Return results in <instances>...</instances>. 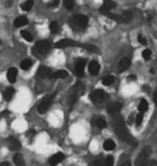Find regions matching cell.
Returning <instances> with one entry per match:
<instances>
[{"label": "cell", "instance_id": "obj_1", "mask_svg": "<svg viewBox=\"0 0 157 166\" xmlns=\"http://www.w3.org/2000/svg\"><path fill=\"white\" fill-rule=\"evenodd\" d=\"M114 130L117 136L123 141L127 142L129 145H136L137 143V140L129 133V130L126 127L125 122H124V119L121 115H116L114 118Z\"/></svg>", "mask_w": 157, "mask_h": 166}, {"label": "cell", "instance_id": "obj_2", "mask_svg": "<svg viewBox=\"0 0 157 166\" xmlns=\"http://www.w3.org/2000/svg\"><path fill=\"white\" fill-rule=\"evenodd\" d=\"M108 97H109V95L102 90H96L90 93V95H89L90 100H92V102L95 105L102 104L103 102H106V100L108 99Z\"/></svg>", "mask_w": 157, "mask_h": 166}, {"label": "cell", "instance_id": "obj_3", "mask_svg": "<svg viewBox=\"0 0 157 166\" xmlns=\"http://www.w3.org/2000/svg\"><path fill=\"white\" fill-rule=\"evenodd\" d=\"M150 154H151V148L145 147L140 152V154L138 155V158H137L135 166H148Z\"/></svg>", "mask_w": 157, "mask_h": 166}, {"label": "cell", "instance_id": "obj_4", "mask_svg": "<svg viewBox=\"0 0 157 166\" xmlns=\"http://www.w3.org/2000/svg\"><path fill=\"white\" fill-rule=\"evenodd\" d=\"M71 23L73 26L78 27V28H85L88 25V17L84 14H77L72 16Z\"/></svg>", "mask_w": 157, "mask_h": 166}, {"label": "cell", "instance_id": "obj_5", "mask_svg": "<svg viewBox=\"0 0 157 166\" xmlns=\"http://www.w3.org/2000/svg\"><path fill=\"white\" fill-rule=\"evenodd\" d=\"M83 45L84 44L74 41V40H71V39H62V40H59V41L55 43V47H56L57 49H65V47H83Z\"/></svg>", "mask_w": 157, "mask_h": 166}, {"label": "cell", "instance_id": "obj_6", "mask_svg": "<svg viewBox=\"0 0 157 166\" xmlns=\"http://www.w3.org/2000/svg\"><path fill=\"white\" fill-rule=\"evenodd\" d=\"M54 97H55V94L50 95V96L45 97L44 99H43L42 102H40V105L38 106V112L41 113V114H43V113L46 112L47 110H49L50 106L52 105V102H53V99H54Z\"/></svg>", "mask_w": 157, "mask_h": 166}, {"label": "cell", "instance_id": "obj_7", "mask_svg": "<svg viewBox=\"0 0 157 166\" xmlns=\"http://www.w3.org/2000/svg\"><path fill=\"white\" fill-rule=\"evenodd\" d=\"M51 43L47 40H41V41L37 42L36 43V51L38 53H41V54H45L51 50Z\"/></svg>", "mask_w": 157, "mask_h": 166}, {"label": "cell", "instance_id": "obj_8", "mask_svg": "<svg viewBox=\"0 0 157 166\" xmlns=\"http://www.w3.org/2000/svg\"><path fill=\"white\" fill-rule=\"evenodd\" d=\"M64 158H65V155L62 154V152H58V153H55L54 155H52V157L50 158L49 163L51 166H56L57 164L62 163V161H64Z\"/></svg>", "mask_w": 157, "mask_h": 166}, {"label": "cell", "instance_id": "obj_9", "mask_svg": "<svg viewBox=\"0 0 157 166\" xmlns=\"http://www.w3.org/2000/svg\"><path fill=\"white\" fill-rule=\"evenodd\" d=\"M85 66H86V62L84 59H78L77 63H75V75H78V77H82L84 75V70H85Z\"/></svg>", "mask_w": 157, "mask_h": 166}, {"label": "cell", "instance_id": "obj_10", "mask_svg": "<svg viewBox=\"0 0 157 166\" xmlns=\"http://www.w3.org/2000/svg\"><path fill=\"white\" fill-rule=\"evenodd\" d=\"M88 71H89V74L92 75H97L98 74H99V71H100L99 63L96 62V60L90 62L89 65H88Z\"/></svg>", "mask_w": 157, "mask_h": 166}, {"label": "cell", "instance_id": "obj_11", "mask_svg": "<svg viewBox=\"0 0 157 166\" xmlns=\"http://www.w3.org/2000/svg\"><path fill=\"white\" fill-rule=\"evenodd\" d=\"M122 108V104L118 102H113L108 106V112L110 114H117Z\"/></svg>", "mask_w": 157, "mask_h": 166}, {"label": "cell", "instance_id": "obj_12", "mask_svg": "<svg viewBox=\"0 0 157 166\" xmlns=\"http://www.w3.org/2000/svg\"><path fill=\"white\" fill-rule=\"evenodd\" d=\"M38 75H39L40 78H43V79H45V78H51L52 77V70H51L49 67L41 66L38 69Z\"/></svg>", "mask_w": 157, "mask_h": 166}, {"label": "cell", "instance_id": "obj_13", "mask_svg": "<svg viewBox=\"0 0 157 166\" xmlns=\"http://www.w3.org/2000/svg\"><path fill=\"white\" fill-rule=\"evenodd\" d=\"M129 66H130V59L127 58V57H124L118 63V71L120 72L125 71V70L128 69Z\"/></svg>", "mask_w": 157, "mask_h": 166}, {"label": "cell", "instance_id": "obj_14", "mask_svg": "<svg viewBox=\"0 0 157 166\" xmlns=\"http://www.w3.org/2000/svg\"><path fill=\"white\" fill-rule=\"evenodd\" d=\"M16 78H17V70H16V68H14V67L10 68V69L8 70V72H7V79H8V81L11 82V83H14L15 81H16Z\"/></svg>", "mask_w": 157, "mask_h": 166}, {"label": "cell", "instance_id": "obj_15", "mask_svg": "<svg viewBox=\"0 0 157 166\" xmlns=\"http://www.w3.org/2000/svg\"><path fill=\"white\" fill-rule=\"evenodd\" d=\"M115 7H116V3L114 1H112V0H105L103 4L100 7L99 11H111Z\"/></svg>", "mask_w": 157, "mask_h": 166}, {"label": "cell", "instance_id": "obj_16", "mask_svg": "<svg viewBox=\"0 0 157 166\" xmlns=\"http://www.w3.org/2000/svg\"><path fill=\"white\" fill-rule=\"evenodd\" d=\"M27 24H28V19L25 16H19V17H16L14 21V27H16V28L26 26Z\"/></svg>", "mask_w": 157, "mask_h": 166}, {"label": "cell", "instance_id": "obj_17", "mask_svg": "<svg viewBox=\"0 0 157 166\" xmlns=\"http://www.w3.org/2000/svg\"><path fill=\"white\" fill-rule=\"evenodd\" d=\"M9 148L13 151H17L21 148V142L13 137H10L9 138Z\"/></svg>", "mask_w": 157, "mask_h": 166}, {"label": "cell", "instance_id": "obj_18", "mask_svg": "<svg viewBox=\"0 0 157 166\" xmlns=\"http://www.w3.org/2000/svg\"><path fill=\"white\" fill-rule=\"evenodd\" d=\"M83 92V85L82 83H81L80 81H78L77 83H75V85L73 86V92H72V95H74L75 97H80V95L82 94Z\"/></svg>", "mask_w": 157, "mask_h": 166}, {"label": "cell", "instance_id": "obj_19", "mask_svg": "<svg viewBox=\"0 0 157 166\" xmlns=\"http://www.w3.org/2000/svg\"><path fill=\"white\" fill-rule=\"evenodd\" d=\"M68 77V72L66 70H58V71H55L54 74H52L53 79H66Z\"/></svg>", "mask_w": 157, "mask_h": 166}, {"label": "cell", "instance_id": "obj_20", "mask_svg": "<svg viewBox=\"0 0 157 166\" xmlns=\"http://www.w3.org/2000/svg\"><path fill=\"white\" fill-rule=\"evenodd\" d=\"M103 149L106 151H112L115 149V142L112 139H107L103 142Z\"/></svg>", "mask_w": 157, "mask_h": 166}, {"label": "cell", "instance_id": "obj_21", "mask_svg": "<svg viewBox=\"0 0 157 166\" xmlns=\"http://www.w3.org/2000/svg\"><path fill=\"white\" fill-rule=\"evenodd\" d=\"M14 93H15V91L13 87H8V89H6V91L3 92V97H4V99L6 100H11L12 99V97L14 96Z\"/></svg>", "mask_w": 157, "mask_h": 166}, {"label": "cell", "instance_id": "obj_22", "mask_svg": "<svg viewBox=\"0 0 157 166\" xmlns=\"http://www.w3.org/2000/svg\"><path fill=\"white\" fill-rule=\"evenodd\" d=\"M13 160H14V163L16 166H25V160L21 153H16V154L14 155Z\"/></svg>", "mask_w": 157, "mask_h": 166}, {"label": "cell", "instance_id": "obj_23", "mask_svg": "<svg viewBox=\"0 0 157 166\" xmlns=\"http://www.w3.org/2000/svg\"><path fill=\"white\" fill-rule=\"evenodd\" d=\"M138 109H139V111L142 112V113H144L145 111H148V109H149V104H148V102H146L145 99H141L140 102H139Z\"/></svg>", "mask_w": 157, "mask_h": 166}, {"label": "cell", "instance_id": "obj_24", "mask_svg": "<svg viewBox=\"0 0 157 166\" xmlns=\"http://www.w3.org/2000/svg\"><path fill=\"white\" fill-rule=\"evenodd\" d=\"M95 124L99 130H103V128L107 127V122H106V120L102 119V118H97V119L95 120Z\"/></svg>", "mask_w": 157, "mask_h": 166}, {"label": "cell", "instance_id": "obj_25", "mask_svg": "<svg viewBox=\"0 0 157 166\" xmlns=\"http://www.w3.org/2000/svg\"><path fill=\"white\" fill-rule=\"evenodd\" d=\"M34 7V0H26L24 3H22L21 8L24 11H30Z\"/></svg>", "mask_w": 157, "mask_h": 166}, {"label": "cell", "instance_id": "obj_26", "mask_svg": "<svg viewBox=\"0 0 157 166\" xmlns=\"http://www.w3.org/2000/svg\"><path fill=\"white\" fill-rule=\"evenodd\" d=\"M32 66V62L30 59H24V60H22V63H21V68L23 70H28L30 69Z\"/></svg>", "mask_w": 157, "mask_h": 166}, {"label": "cell", "instance_id": "obj_27", "mask_svg": "<svg viewBox=\"0 0 157 166\" xmlns=\"http://www.w3.org/2000/svg\"><path fill=\"white\" fill-rule=\"evenodd\" d=\"M122 19L125 23H129L133 19V13L130 11H124L123 14H122Z\"/></svg>", "mask_w": 157, "mask_h": 166}, {"label": "cell", "instance_id": "obj_28", "mask_svg": "<svg viewBox=\"0 0 157 166\" xmlns=\"http://www.w3.org/2000/svg\"><path fill=\"white\" fill-rule=\"evenodd\" d=\"M114 77L113 75H107V77H105L102 79V84L103 85H107V86H109V85H111L113 82H114Z\"/></svg>", "mask_w": 157, "mask_h": 166}, {"label": "cell", "instance_id": "obj_29", "mask_svg": "<svg viewBox=\"0 0 157 166\" xmlns=\"http://www.w3.org/2000/svg\"><path fill=\"white\" fill-rule=\"evenodd\" d=\"M21 35H22V37L24 38L25 40H26V41H28V42L32 41V35L30 34L29 31H27V30H22Z\"/></svg>", "mask_w": 157, "mask_h": 166}, {"label": "cell", "instance_id": "obj_30", "mask_svg": "<svg viewBox=\"0 0 157 166\" xmlns=\"http://www.w3.org/2000/svg\"><path fill=\"white\" fill-rule=\"evenodd\" d=\"M64 6L66 7V9L72 10L74 7V0H64Z\"/></svg>", "mask_w": 157, "mask_h": 166}, {"label": "cell", "instance_id": "obj_31", "mask_svg": "<svg viewBox=\"0 0 157 166\" xmlns=\"http://www.w3.org/2000/svg\"><path fill=\"white\" fill-rule=\"evenodd\" d=\"M114 165V158L112 155H109L105 158V166H113Z\"/></svg>", "mask_w": 157, "mask_h": 166}, {"label": "cell", "instance_id": "obj_32", "mask_svg": "<svg viewBox=\"0 0 157 166\" xmlns=\"http://www.w3.org/2000/svg\"><path fill=\"white\" fill-rule=\"evenodd\" d=\"M151 56H152V52H151V50H149V49H145L144 51L142 52V57L145 60H149L151 58Z\"/></svg>", "mask_w": 157, "mask_h": 166}, {"label": "cell", "instance_id": "obj_33", "mask_svg": "<svg viewBox=\"0 0 157 166\" xmlns=\"http://www.w3.org/2000/svg\"><path fill=\"white\" fill-rule=\"evenodd\" d=\"M142 121H143V113L142 112H139L136 117V124L138 125H141L142 124Z\"/></svg>", "mask_w": 157, "mask_h": 166}, {"label": "cell", "instance_id": "obj_34", "mask_svg": "<svg viewBox=\"0 0 157 166\" xmlns=\"http://www.w3.org/2000/svg\"><path fill=\"white\" fill-rule=\"evenodd\" d=\"M92 166H105V160L103 158H97L93 162Z\"/></svg>", "mask_w": 157, "mask_h": 166}, {"label": "cell", "instance_id": "obj_35", "mask_svg": "<svg viewBox=\"0 0 157 166\" xmlns=\"http://www.w3.org/2000/svg\"><path fill=\"white\" fill-rule=\"evenodd\" d=\"M50 30L52 32H57V30H58V24L56 22H52L50 24Z\"/></svg>", "mask_w": 157, "mask_h": 166}, {"label": "cell", "instance_id": "obj_36", "mask_svg": "<svg viewBox=\"0 0 157 166\" xmlns=\"http://www.w3.org/2000/svg\"><path fill=\"white\" fill-rule=\"evenodd\" d=\"M138 41H139V43L142 44V45H146V44H148L146 38L144 37V36H142V35H139V36H138Z\"/></svg>", "mask_w": 157, "mask_h": 166}, {"label": "cell", "instance_id": "obj_37", "mask_svg": "<svg viewBox=\"0 0 157 166\" xmlns=\"http://www.w3.org/2000/svg\"><path fill=\"white\" fill-rule=\"evenodd\" d=\"M118 166H131V163L129 160H125V161H123V162H121Z\"/></svg>", "mask_w": 157, "mask_h": 166}, {"label": "cell", "instance_id": "obj_38", "mask_svg": "<svg viewBox=\"0 0 157 166\" xmlns=\"http://www.w3.org/2000/svg\"><path fill=\"white\" fill-rule=\"evenodd\" d=\"M58 3H59L58 0H54V1H52L51 3H49V7H56Z\"/></svg>", "mask_w": 157, "mask_h": 166}, {"label": "cell", "instance_id": "obj_39", "mask_svg": "<svg viewBox=\"0 0 157 166\" xmlns=\"http://www.w3.org/2000/svg\"><path fill=\"white\" fill-rule=\"evenodd\" d=\"M128 80H129V81H131V80H136V75H129V77H128Z\"/></svg>", "mask_w": 157, "mask_h": 166}, {"label": "cell", "instance_id": "obj_40", "mask_svg": "<svg viewBox=\"0 0 157 166\" xmlns=\"http://www.w3.org/2000/svg\"><path fill=\"white\" fill-rule=\"evenodd\" d=\"M154 102H155L157 106V92H155V94H154Z\"/></svg>", "mask_w": 157, "mask_h": 166}, {"label": "cell", "instance_id": "obj_41", "mask_svg": "<svg viewBox=\"0 0 157 166\" xmlns=\"http://www.w3.org/2000/svg\"><path fill=\"white\" fill-rule=\"evenodd\" d=\"M0 166H10L8 162H3V163H0Z\"/></svg>", "mask_w": 157, "mask_h": 166}, {"label": "cell", "instance_id": "obj_42", "mask_svg": "<svg viewBox=\"0 0 157 166\" xmlns=\"http://www.w3.org/2000/svg\"><path fill=\"white\" fill-rule=\"evenodd\" d=\"M51 1H54V0H51Z\"/></svg>", "mask_w": 157, "mask_h": 166}]
</instances>
